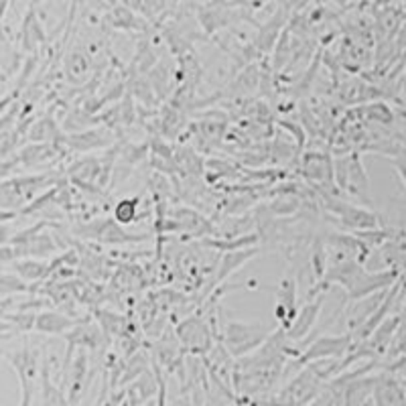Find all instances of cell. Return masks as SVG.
Wrapping results in <instances>:
<instances>
[{
  "instance_id": "cell-3",
  "label": "cell",
  "mask_w": 406,
  "mask_h": 406,
  "mask_svg": "<svg viewBox=\"0 0 406 406\" xmlns=\"http://www.w3.org/2000/svg\"><path fill=\"white\" fill-rule=\"evenodd\" d=\"M354 343L356 341L352 335H323L309 345L307 352L299 357V364H311L325 357H341L343 354L352 352Z\"/></svg>"
},
{
  "instance_id": "cell-14",
  "label": "cell",
  "mask_w": 406,
  "mask_h": 406,
  "mask_svg": "<svg viewBox=\"0 0 406 406\" xmlns=\"http://www.w3.org/2000/svg\"><path fill=\"white\" fill-rule=\"evenodd\" d=\"M327 266H329L327 244H325L323 238H315L313 246H311V273H313V280L315 282H319L323 278Z\"/></svg>"
},
{
  "instance_id": "cell-28",
  "label": "cell",
  "mask_w": 406,
  "mask_h": 406,
  "mask_svg": "<svg viewBox=\"0 0 406 406\" xmlns=\"http://www.w3.org/2000/svg\"><path fill=\"white\" fill-rule=\"evenodd\" d=\"M11 307V303H4V301H0V317L4 315V311Z\"/></svg>"
},
{
  "instance_id": "cell-10",
  "label": "cell",
  "mask_w": 406,
  "mask_h": 406,
  "mask_svg": "<svg viewBox=\"0 0 406 406\" xmlns=\"http://www.w3.org/2000/svg\"><path fill=\"white\" fill-rule=\"evenodd\" d=\"M76 321L71 319V317H67L64 313H57V311H43V313H39L37 315V319H35V329L39 331V333H64V331H69V329H73L76 327Z\"/></svg>"
},
{
  "instance_id": "cell-18",
  "label": "cell",
  "mask_w": 406,
  "mask_h": 406,
  "mask_svg": "<svg viewBox=\"0 0 406 406\" xmlns=\"http://www.w3.org/2000/svg\"><path fill=\"white\" fill-rule=\"evenodd\" d=\"M364 114H366V118L370 122H380V124H392L394 122V112L390 110L384 102H376V104L366 106Z\"/></svg>"
},
{
  "instance_id": "cell-2",
  "label": "cell",
  "mask_w": 406,
  "mask_h": 406,
  "mask_svg": "<svg viewBox=\"0 0 406 406\" xmlns=\"http://www.w3.org/2000/svg\"><path fill=\"white\" fill-rule=\"evenodd\" d=\"M301 173L309 183L317 185L315 189L329 191V185L335 187L333 179V159L325 153H307L301 159Z\"/></svg>"
},
{
  "instance_id": "cell-22",
  "label": "cell",
  "mask_w": 406,
  "mask_h": 406,
  "mask_svg": "<svg viewBox=\"0 0 406 406\" xmlns=\"http://www.w3.org/2000/svg\"><path fill=\"white\" fill-rule=\"evenodd\" d=\"M278 124L282 126V129L291 130L292 134H294V138L299 141V148H303L305 146V132L301 126H297V124H291V120H278Z\"/></svg>"
},
{
  "instance_id": "cell-12",
  "label": "cell",
  "mask_w": 406,
  "mask_h": 406,
  "mask_svg": "<svg viewBox=\"0 0 406 406\" xmlns=\"http://www.w3.org/2000/svg\"><path fill=\"white\" fill-rule=\"evenodd\" d=\"M27 138H29L31 143H49V141L59 143L61 132H59L53 118H43V120H39V122L32 124L31 130L27 132Z\"/></svg>"
},
{
  "instance_id": "cell-6",
  "label": "cell",
  "mask_w": 406,
  "mask_h": 406,
  "mask_svg": "<svg viewBox=\"0 0 406 406\" xmlns=\"http://www.w3.org/2000/svg\"><path fill=\"white\" fill-rule=\"evenodd\" d=\"M177 335L181 343H185V345H187L189 350H193V352H199V347H201V352H205V350H210L211 347L210 327L203 323L199 317L185 319V321L177 327Z\"/></svg>"
},
{
  "instance_id": "cell-7",
  "label": "cell",
  "mask_w": 406,
  "mask_h": 406,
  "mask_svg": "<svg viewBox=\"0 0 406 406\" xmlns=\"http://www.w3.org/2000/svg\"><path fill=\"white\" fill-rule=\"evenodd\" d=\"M260 252L258 246L252 248H244V250H234V252H224L222 260L217 262V270L213 275V287H220L227 276L234 275L242 264H246L248 260H252Z\"/></svg>"
},
{
  "instance_id": "cell-4",
  "label": "cell",
  "mask_w": 406,
  "mask_h": 406,
  "mask_svg": "<svg viewBox=\"0 0 406 406\" xmlns=\"http://www.w3.org/2000/svg\"><path fill=\"white\" fill-rule=\"evenodd\" d=\"M396 278H398L396 270H382V273H366L364 270L352 282V287L345 291L347 301H357V299L370 297V294H376V292L386 291L396 282Z\"/></svg>"
},
{
  "instance_id": "cell-27",
  "label": "cell",
  "mask_w": 406,
  "mask_h": 406,
  "mask_svg": "<svg viewBox=\"0 0 406 406\" xmlns=\"http://www.w3.org/2000/svg\"><path fill=\"white\" fill-rule=\"evenodd\" d=\"M15 327H8V329H0V341H6L11 340L13 335H15Z\"/></svg>"
},
{
  "instance_id": "cell-5",
  "label": "cell",
  "mask_w": 406,
  "mask_h": 406,
  "mask_svg": "<svg viewBox=\"0 0 406 406\" xmlns=\"http://www.w3.org/2000/svg\"><path fill=\"white\" fill-rule=\"evenodd\" d=\"M323 303H325V291L321 292V294H317V297H313V299H309L307 305L301 307V311H299L294 323L287 329V338L291 341L303 340L309 331L313 329V325L317 323L319 313H321V309H323Z\"/></svg>"
},
{
  "instance_id": "cell-24",
  "label": "cell",
  "mask_w": 406,
  "mask_h": 406,
  "mask_svg": "<svg viewBox=\"0 0 406 406\" xmlns=\"http://www.w3.org/2000/svg\"><path fill=\"white\" fill-rule=\"evenodd\" d=\"M392 165L396 167V171H398V175L402 179V183L406 185V159H394Z\"/></svg>"
},
{
  "instance_id": "cell-11",
  "label": "cell",
  "mask_w": 406,
  "mask_h": 406,
  "mask_svg": "<svg viewBox=\"0 0 406 406\" xmlns=\"http://www.w3.org/2000/svg\"><path fill=\"white\" fill-rule=\"evenodd\" d=\"M15 273L23 280L37 282V280H43L49 276V264L37 258H20L15 262Z\"/></svg>"
},
{
  "instance_id": "cell-26",
  "label": "cell",
  "mask_w": 406,
  "mask_h": 406,
  "mask_svg": "<svg viewBox=\"0 0 406 406\" xmlns=\"http://www.w3.org/2000/svg\"><path fill=\"white\" fill-rule=\"evenodd\" d=\"M8 236H11V229L6 226H0V246H4V244L11 240Z\"/></svg>"
},
{
  "instance_id": "cell-20",
  "label": "cell",
  "mask_w": 406,
  "mask_h": 406,
  "mask_svg": "<svg viewBox=\"0 0 406 406\" xmlns=\"http://www.w3.org/2000/svg\"><path fill=\"white\" fill-rule=\"evenodd\" d=\"M181 165L185 171L193 173V175H201L203 173V165H201V159L195 150H189V148H183V159H181Z\"/></svg>"
},
{
  "instance_id": "cell-25",
  "label": "cell",
  "mask_w": 406,
  "mask_h": 406,
  "mask_svg": "<svg viewBox=\"0 0 406 406\" xmlns=\"http://www.w3.org/2000/svg\"><path fill=\"white\" fill-rule=\"evenodd\" d=\"M16 213H18V211L2 210V208H0V224H4V222H8V220H15Z\"/></svg>"
},
{
  "instance_id": "cell-1",
  "label": "cell",
  "mask_w": 406,
  "mask_h": 406,
  "mask_svg": "<svg viewBox=\"0 0 406 406\" xmlns=\"http://www.w3.org/2000/svg\"><path fill=\"white\" fill-rule=\"evenodd\" d=\"M273 331L268 327L260 323H236V321H229L226 325V331H224V341L227 345V352L229 356L240 357L248 352H254L258 350L264 341L268 340Z\"/></svg>"
},
{
  "instance_id": "cell-16",
  "label": "cell",
  "mask_w": 406,
  "mask_h": 406,
  "mask_svg": "<svg viewBox=\"0 0 406 406\" xmlns=\"http://www.w3.org/2000/svg\"><path fill=\"white\" fill-rule=\"evenodd\" d=\"M136 210H138V199H120L114 208V220L120 224V226H129L132 222H136Z\"/></svg>"
},
{
  "instance_id": "cell-19",
  "label": "cell",
  "mask_w": 406,
  "mask_h": 406,
  "mask_svg": "<svg viewBox=\"0 0 406 406\" xmlns=\"http://www.w3.org/2000/svg\"><path fill=\"white\" fill-rule=\"evenodd\" d=\"M65 69H67V76H69L71 80L81 81L83 78H85V73H88V61H85V57H83V55H80V53H73V55L67 59Z\"/></svg>"
},
{
  "instance_id": "cell-21",
  "label": "cell",
  "mask_w": 406,
  "mask_h": 406,
  "mask_svg": "<svg viewBox=\"0 0 406 406\" xmlns=\"http://www.w3.org/2000/svg\"><path fill=\"white\" fill-rule=\"evenodd\" d=\"M146 157V146H126L122 150V159L129 162H138Z\"/></svg>"
},
{
  "instance_id": "cell-17",
  "label": "cell",
  "mask_w": 406,
  "mask_h": 406,
  "mask_svg": "<svg viewBox=\"0 0 406 406\" xmlns=\"http://www.w3.org/2000/svg\"><path fill=\"white\" fill-rule=\"evenodd\" d=\"M161 126L162 130H165V134L175 136V134H179V132L183 130V126H185V116L179 112L175 106H167V108L162 110Z\"/></svg>"
},
{
  "instance_id": "cell-8",
  "label": "cell",
  "mask_w": 406,
  "mask_h": 406,
  "mask_svg": "<svg viewBox=\"0 0 406 406\" xmlns=\"http://www.w3.org/2000/svg\"><path fill=\"white\" fill-rule=\"evenodd\" d=\"M59 143H64L65 146H69L71 150H78V153H90V150H96V148L110 145V141L104 138V132H102V130H81V132H73V134L61 136Z\"/></svg>"
},
{
  "instance_id": "cell-9",
  "label": "cell",
  "mask_w": 406,
  "mask_h": 406,
  "mask_svg": "<svg viewBox=\"0 0 406 406\" xmlns=\"http://www.w3.org/2000/svg\"><path fill=\"white\" fill-rule=\"evenodd\" d=\"M171 217L179 224L181 229L193 234V236H205V234H213V226L199 213V211L189 210V208H179L171 213Z\"/></svg>"
},
{
  "instance_id": "cell-15",
  "label": "cell",
  "mask_w": 406,
  "mask_h": 406,
  "mask_svg": "<svg viewBox=\"0 0 406 406\" xmlns=\"http://www.w3.org/2000/svg\"><path fill=\"white\" fill-rule=\"evenodd\" d=\"M94 315H96L97 323H100L104 333H108V335H124V333H126V331H124V329H126V321H124L120 315L110 313V311H106V309H96Z\"/></svg>"
},
{
  "instance_id": "cell-13",
  "label": "cell",
  "mask_w": 406,
  "mask_h": 406,
  "mask_svg": "<svg viewBox=\"0 0 406 406\" xmlns=\"http://www.w3.org/2000/svg\"><path fill=\"white\" fill-rule=\"evenodd\" d=\"M45 35H43V29L37 20L35 13H29L25 16V23H23V29H20V41H23V47L25 51H35L39 43H43Z\"/></svg>"
},
{
  "instance_id": "cell-23",
  "label": "cell",
  "mask_w": 406,
  "mask_h": 406,
  "mask_svg": "<svg viewBox=\"0 0 406 406\" xmlns=\"http://www.w3.org/2000/svg\"><path fill=\"white\" fill-rule=\"evenodd\" d=\"M18 96V92H13V94H8V96H4L2 100H0V114H4L6 112V108L8 106H13V102H15V97Z\"/></svg>"
}]
</instances>
